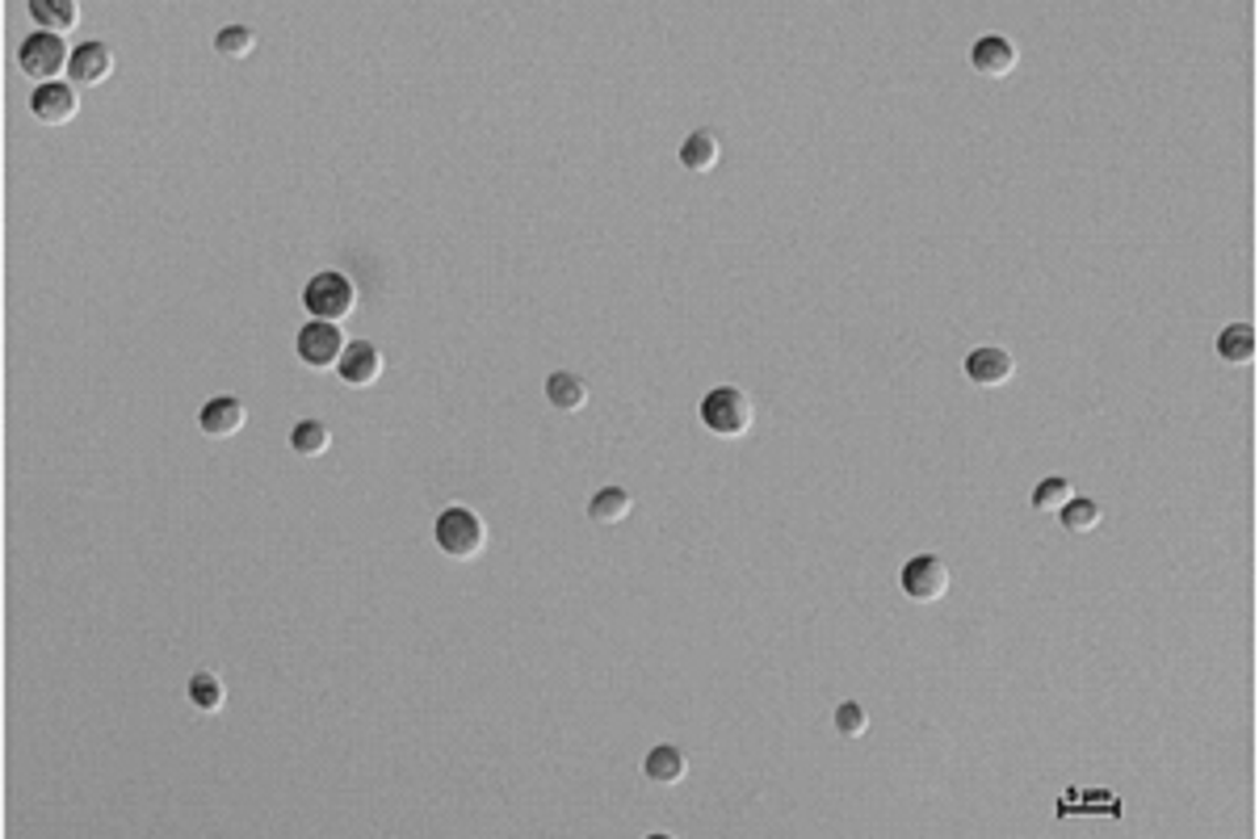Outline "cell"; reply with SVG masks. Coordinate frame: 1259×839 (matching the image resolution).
Wrapping results in <instances>:
<instances>
[{
    "label": "cell",
    "instance_id": "obj_10",
    "mask_svg": "<svg viewBox=\"0 0 1259 839\" xmlns=\"http://www.w3.org/2000/svg\"><path fill=\"white\" fill-rule=\"evenodd\" d=\"M67 76H72L76 84L97 88V84H105L109 76H114V51H109L105 42H81V46L72 51Z\"/></svg>",
    "mask_w": 1259,
    "mask_h": 839
},
{
    "label": "cell",
    "instance_id": "obj_14",
    "mask_svg": "<svg viewBox=\"0 0 1259 839\" xmlns=\"http://www.w3.org/2000/svg\"><path fill=\"white\" fill-rule=\"evenodd\" d=\"M643 768H647V780L671 789V785H680V780L689 776V755L680 752V747H671V743H664V747H655V752L647 755Z\"/></svg>",
    "mask_w": 1259,
    "mask_h": 839
},
{
    "label": "cell",
    "instance_id": "obj_20",
    "mask_svg": "<svg viewBox=\"0 0 1259 839\" xmlns=\"http://www.w3.org/2000/svg\"><path fill=\"white\" fill-rule=\"evenodd\" d=\"M189 701L202 713H219L228 705V689H223V680H219L214 671H198V676L189 680Z\"/></svg>",
    "mask_w": 1259,
    "mask_h": 839
},
{
    "label": "cell",
    "instance_id": "obj_13",
    "mask_svg": "<svg viewBox=\"0 0 1259 839\" xmlns=\"http://www.w3.org/2000/svg\"><path fill=\"white\" fill-rule=\"evenodd\" d=\"M30 18L39 21L46 34H67L81 25V4L76 0H30Z\"/></svg>",
    "mask_w": 1259,
    "mask_h": 839
},
{
    "label": "cell",
    "instance_id": "obj_9",
    "mask_svg": "<svg viewBox=\"0 0 1259 839\" xmlns=\"http://www.w3.org/2000/svg\"><path fill=\"white\" fill-rule=\"evenodd\" d=\"M970 63H974V72L978 76H986V81H1004V76H1012L1016 72V63H1020V51L1012 46L1007 39H999V34H986V39L974 42V51H970Z\"/></svg>",
    "mask_w": 1259,
    "mask_h": 839
},
{
    "label": "cell",
    "instance_id": "obj_22",
    "mask_svg": "<svg viewBox=\"0 0 1259 839\" xmlns=\"http://www.w3.org/2000/svg\"><path fill=\"white\" fill-rule=\"evenodd\" d=\"M214 51H219L223 60H248L252 51H256V30H248V25H228V30L214 34Z\"/></svg>",
    "mask_w": 1259,
    "mask_h": 839
},
{
    "label": "cell",
    "instance_id": "obj_2",
    "mask_svg": "<svg viewBox=\"0 0 1259 839\" xmlns=\"http://www.w3.org/2000/svg\"><path fill=\"white\" fill-rule=\"evenodd\" d=\"M303 307L311 319H324V323H340L357 311V286L345 277V273H315L303 290Z\"/></svg>",
    "mask_w": 1259,
    "mask_h": 839
},
{
    "label": "cell",
    "instance_id": "obj_3",
    "mask_svg": "<svg viewBox=\"0 0 1259 839\" xmlns=\"http://www.w3.org/2000/svg\"><path fill=\"white\" fill-rule=\"evenodd\" d=\"M752 399L739 386H713L710 395L701 399V424L718 437H743L752 428Z\"/></svg>",
    "mask_w": 1259,
    "mask_h": 839
},
{
    "label": "cell",
    "instance_id": "obj_8",
    "mask_svg": "<svg viewBox=\"0 0 1259 839\" xmlns=\"http://www.w3.org/2000/svg\"><path fill=\"white\" fill-rule=\"evenodd\" d=\"M1012 374H1016V357L1007 353V349H999V344H983V349H974V353L965 357V378H970L974 386H983V391L1007 386Z\"/></svg>",
    "mask_w": 1259,
    "mask_h": 839
},
{
    "label": "cell",
    "instance_id": "obj_1",
    "mask_svg": "<svg viewBox=\"0 0 1259 839\" xmlns=\"http://www.w3.org/2000/svg\"><path fill=\"white\" fill-rule=\"evenodd\" d=\"M437 545L441 554H449V559H458V563H470V559H479L483 545H487V524L479 521V512H470V508H445L437 517Z\"/></svg>",
    "mask_w": 1259,
    "mask_h": 839
},
{
    "label": "cell",
    "instance_id": "obj_21",
    "mask_svg": "<svg viewBox=\"0 0 1259 839\" xmlns=\"http://www.w3.org/2000/svg\"><path fill=\"white\" fill-rule=\"evenodd\" d=\"M1070 500H1075V487H1070L1062 475H1049V479H1041L1033 487V508H1037V512H1062Z\"/></svg>",
    "mask_w": 1259,
    "mask_h": 839
},
{
    "label": "cell",
    "instance_id": "obj_24",
    "mask_svg": "<svg viewBox=\"0 0 1259 839\" xmlns=\"http://www.w3.org/2000/svg\"><path fill=\"white\" fill-rule=\"evenodd\" d=\"M836 731L844 734V739H860V734L869 731V713H865V705L844 701V705L836 710Z\"/></svg>",
    "mask_w": 1259,
    "mask_h": 839
},
{
    "label": "cell",
    "instance_id": "obj_4",
    "mask_svg": "<svg viewBox=\"0 0 1259 839\" xmlns=\"http://www.w3.org/2000/svg\"><path fill=\"white\" fill-rule=\"evenodd\" d=\"M18 63H21V72H25L30 81L51 84V81H60V72L67 67V63H72V51L63 46L60 34H46V30H39V34H30V39L21 42Z\"/></svg>",
    "mask_w": 1259,
    "mask_h": 839
},
{
    "label": "cell",
    "instance_id": "obj_7",
    "mask_svg": "<svg viewBox=\"0 0 1259 839\" xmlns=\"http://www.w3.org/2000/svg\"><path fill=\"white\" fill-rule=\"evenodd\" d=\"M30 114L46 126H63L81 114V97H76L72 84H63V81L39 84V88L30 93Z\"/></svg>",
    "mask_w": 1259,
    "mask_h": 839
},
{
    "label": "cell",
    "instance_id": "obj_12",
    "mask_svg": "<svg viewBox=\"0 0 1259 839\" xmlns=\"http://www.w3.org/2000/svg\"><path fill=\"white\" fill-rule=\"evenodd\" d=\"M244 420H248V412H244V403H240V399L219 395L202 407L198 424H202V433H207V437H235V433L244 428Z\"/></svg>",
    "mask_w": 1259,
    "mask_h": 839
},
{
    "label": "cell",
    "instance_id": "obj_5",
    "mask_svg": "<svg viewBox=\"0 0 1259 839\" xmlns=\"http://www.w3.org/2000/svg\"><path fill=\"white\" fill-rule=\"evenodd\" d=\"M349 349V340L340 332V323H324V319H311L298 340H294V353L298 361H307L311 370H328V365H340V357Z\"/></svg>",
    "mask_w": 1259,
    "mask_h": 839
},
{
    "label": "cell",
    "instance_id": "obj_15",
    "mask_svg": "<svg viewBox=\"0 0 1259 839\" xmlns=\"http://www.w3.org/2000/svg\"><path fill=\"white\" fill-rule=\"evenodd\" d=\"M680 160L689 172H713L718 160H722V139L713 130H692L685 147H680Z\"/></svg>",
    "mask_w": 1259,
    "mask_h": 839
},
{
    "label": "cell",
    "instance_id": "obj_16",
    "mask_svg": "<svg viewBox=\"0 0 1259 839\" xmlns=\"http://www.w3.org/2000/svg\"><path fill=\"white\" fill-rule=\"evenodd\" d=\"M546 399L559 407V412H580L588 403V382L580 374H567V370H559V374L546 378Z\"/></svg>",
    "mask_w": 1259,
    "mask_h": 839
},
{
    "label": "cell",
    "instance_id": "obj_6",
    "mask_svg": "<svg viewBox=\"0 0 1259 839\" xmlns=\"http://www.w3.org/2000/svg\"><path fill=\"white\" fill-rule=\"evenodd\" d=\"M899 584H902V592H907L911 601H920V605H932V601H941L944 592H949L953 575H949V563H944V559H937V554H916V559H911V563L899 571Z\"/></svg>",
    "mask_w": 1259,
    "mask_h": 839
},
{
    "label": "cell",
    "instance_id": "obj_11",
    "mask_svg": "<svg viewBox=\"0 0 1259 839\" xmlns=\"http://www.w3.org/2000/svg\"><path fill=\"white\" fill-rule=\"evenodd\" d=\"M340 378H345V386H357V391H366V386H374L378 378H382V353H378L370 340H353L349 349H345V357H340Z\"/></svg>",
    "mask_w": 1259,
    "mask_h": 839
},
{
    "label": "cell",
    "instance_id": "obj_18",
    "mask_svg": "<svg viewBox=\"0 0 1259 839\" xmlns=\"http://www.w3.org/2000/svg\"><path fill=\"white\" fill-rule=\"evenodd\" d=\"M630 508H634V500H630L626 487H601L588 503V517L596 524H622L630 517Z\"/></svg>",
    "mask_w": 1259,
    "mask_h": 839
},
{
    "label": "cell",
    "instance_id": "obj_23",
    "mask_svg": "<svg viewBox=\"0 0 1259 839\" xmlns=\"http://www.w3.org/2000/svg\"><path fill=\"white\" fill-rule=\"evenodd\" d=\"M1058 517H1062V524H1067L1070 533H1091V529H1096V524L1104 521V512H1100V503H1096V500H1079V496H1075V500H1070L1067 508H1062V512H1058Z\"/></svg>",
    "mask_w": 1259,
    "mask_h": 839
},
{
    "label": "cell",
    "instance_id": "obj_17",
    "mask_svg": "<svg viewBox=\"0 0 1259 839\" xmlns=\"http://www.w3.org/2000/svg\"><path fill=\"white\" fill-rule=\"evenodd\" d=\"M1256 353H1259V340L1251 323H1230L1226 332L1217 336V357L1230 361V365H1247Z\"/></svg>",
    "mask_w": 1259,
    "mask_h": 839
},
{
    "label": "cell",
    "instance_id": "obj_19",
    "mask_svg": "<svg viewBox=\"0 0 1259 839\" xmlns=\"http://www.w3.org/2000/svg\"><path fill=\"white\" fill-rule=\"evenodd\" d=\"M328 445H332L328 424H319V420H298V424H294V433H290L294 454H303V458H319V454H328Z\"/></svg>",
    "mask_w": 1259,
    "mask_h": 839
}]
</instances>
